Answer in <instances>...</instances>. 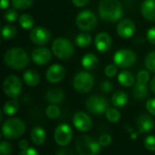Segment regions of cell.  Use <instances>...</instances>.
<instances>
[{"label":"cell","instance_id":"6da1fadb","mask_svg":"<svg viewBox=\"0 0 155 155\" xmlns=\"http://www.w3.org/2000/svg\"><path fill=\"white\" fill-rule=\"evenodd\" d=\"M98 14L102 20L107 23H115L122 20L124 9L119 0H100Z\"/></svg>","mask_w":155,"mask_h":155},{"label":"cell","instance_id":"7c38bea8","mask_svg":"<svg viewBox=\"0 0 155 155\" xmlns=\"http://www.w3.org/2000/svg\"><path fill=\"white\" fill-rule=\"evenodd\" d=\"M50 32L43 26H35L30 31V40L32 43L38 46H44L50 41Z\"/></svg>","mask_w":155,"mask_h":155},{"label":"cell","instance_id":"ab89813d","mask_svg":"<svg viewBox=\"0 0 155 155\" xmlns=\"http://www.w3.org/2000/svg\"><path fill=\"white\" fill-rule=\"evenodd\" d=\"M98 142H99V143L101 144V146L106 147V146H108V145L111 144V143H112V137H111L110 134H102V135L99 137Z\"/></svg>","mask_w":155,"mask_h":155},{"label":"cell","instance_id":"7402d4cb","mask_svg":"<svg viewBox=\"0 0 155 155\" xmlns=\"http://www.w3.org/2000/svg\"><path fill=\"white\" fill-rule=\"evenodd\" d=\"M23 80L26 85L30 87H35L40 83V75L36 71L29 69L23 74Z\"/></svg>","mask_w":155,"mask_h":155},{"label":"cell","instance_id":"e0dca14e","mask_svg":"<svg viewBox=\"0 0 155 155\" xmlns=\"http://www.w3.org/2000/svg\"><path fill=\"white\" fill-rule=\"evenodd\" d=\"M113 40L109 34L105 32H100L96 35L94 38V46L97 51L101 53L108 52L112 47Z\"/></svg>","mask_w":155,"mask_h":155},{"label":"cell","instance_id":"44dd1931","mask_svg":"<svg viewBox=\"0 0 155 155\" xmlns=\"http://www.w3.org/2000/svg\"><path fill=\"white\" fill-rule=\"evenodd\" d=\"M98 64H99V60L97 56L92 53L85 54L81 60V64L86 71H91L95 69Z\"/></svg>","mask_w":155,"mask_h":155},{"label":"cell","instance_id":"d4e9b609","mask_svg":"<svg viewBox=\"0 0 155 155\" xmlns=\"http://www.w3.org/2000/svg\"><path fill=\"white\" fill-rule=\"evenodd\" d=\"M128 103V95L124 91H116L112 96V104L116 108H122Z\"/></svg>","mask_w":155,"mask_h":155},{"label":"cell","instance_id":"3957f363","mask_svg":"<svg viewBox=\"0 0 155 155\" xmlns=\"http://www.w3.org/2000/svg\"><path fill=\"white\" fill-rule=\"evenodd\" d=\"M25 132V124L20 118L7 119L2 125V134L7 140H14L21 137Z\"/></svg>","mask_w":155,"mask_h":155},{"label":"cell","instance_id":"cb8c5ba5","mask_svg":"<svg viewBox=\"0 0 155 155\" xmlns=\"http://www.w3.org/2000/svg\"><path fill=\"white\" fill-rule=\"evenodd\" d=\"M45 137H46L45 131L42 127L36 126L32 129L31 134H30V138L34 144L42 145L45 141Z\"/></svg>","mask_w":155,"mask_h":155},{"label":"cell","instance_id":"83f0119b","mask_svg":"<svg viewBox=\"0 0 155 155\" xmlns=\"http://www.w3.org/2000/svg\"><path fill=\"white\" fill-rule=\"evenodd\" d=\"M18 23L19 25L25 29V30H30L34 28V25H35V19L34 17L29 15V14H22L19 17H18Z\"/></svg>","mask_w":155,"mask_h":155},{"label":"cell","instance_id":"9c48e42d","mask_svg":"<svg viewBox=\"0 0 155 155\" xmlns=\"http://www.w3.org/2000/svg\"><path fill=\"white\" fill-rule=\"evenodd\" d=\"M85 108L92 114L100 115L108 110V101L102 95H91L85 101Z\"/></svg>","mask_w":155,"mask_h":155},{"label":"cell","instance_id":"d590c367","mask_svg":"<svg viewBox=\"0 0 155 155\" xmlns=\"http://www.w3.org/2000/svg\"><path fill=\"white\" fill-rule=\"evenodd\" d=\"M17 17H18V14H17L16 9H15V8L6 9L5 13L4 14V19L7 23H13V22H15L17 19Z\"/></svg>","mask_w":155,"mask_h":155},{"label":"cell","instance_id":"9a60e30c","mask_svg":"<svg viewBox=\"0 0 155 155\" xmlns=\"http://www.w3.org/2000/svg\"><path fill=\"white\" fill-rule=\"evenodd\" d=\"M65 76V69L60 64H54L48 67L45 73V78L50 84L60 83Z\"/></svg>","mask_w":155,"mask_h":155},{"label":"cell","instance_id":"f6af8a7d","mask_svg":"<svg viewBox=\"0 0 155 155\" xmlns=\"http://www.w3.org/2000/svg\"><path fill=\"white\" fill-rule=\"evenodd\" d=\"M90 2V0H72L73 5L77 8H82L87 5V4Z\"/></svg>","mask_w":155,"mask_h":155},{"label":"cell","instance_id":"52a82bcc","mask_svg":"<svg viewBox=\"0 0 155 155\" xmlns=\"http://www.w3.org/2000/svg\"><path fill=\"white\" fill-rule=\"evenodd\" d=\"M136 54L128 48L119 49L114 54V64L118 68H129L136 63Z\"/></svg>","mask_w":155,"mask_h":155},{"label":"cell","instance_id":"f35d334b","mask_svg":"<svg viewBox=\"0 0 155 155\" xmlns=\"http://www.w3.org/2000/svg\"><path fill=\"white\" fill-rule=\"evenodd\" d=\"M144 147L151 152H155V136L149 135L144 140Z\"/></svg>","mask_w":155,"mask_h":155},{"label":"cell","instance_id":"4fadbf2b","mask_svg":"<svg viewBox=\"0 0 155 155\" xmlns=\"http://www.w3.org/2000/svg\"><path fill=\"white\" fill-rule=\"evenodd\" d=\"M52 54L53 53L48 48L40 46L33 50L31 54V59L36 65L43 66L49 64V62L52 60Z\"/></svg>","mask_w":155,"mask_h":155},{"label":"cell","instance_id":"f1b7e54d","mask_svg":"<svg viewBox=\"0 0 155 155\" xmlns=\"http://www.w3.org/2000/svg\"><path fill=\"white\" fill-rule=\"evenodd\" d=\"M19 109V104L15 99H12L7 101L4 107H3V112L5 115L7 116H12L14 114H15L17 113Z\"/></svg>","mask_w":155,"mask_h":155},{"label":"cell","instance_id":"4dcf8cb0","mask_svg":"<svg viewBox=\"0 0 155 155\" xmlns=\"http://www.w3.org/2000/svg\"><path fill=\"white\" fill-rule=\"evenodd\" d=\"M144 65L150 73L155 74V50L150 52L145 56Z\"/></svg>","mask_w":155,"mask_h":155},{"label":"cell","instance_id":"b9f144b4","mask_svg":"<svg viewBox=\"0 0 155 155\" xmlns=\"http://www.w3.org/2000/svg\"><path fill=\"white\" fill-rule=\"evenodd\" d=\"M101 90L104 93H111L113 90V84L109 80H104L101 84Z\"/></svg>","mask_w":155,"mask_h":155},{"label":"cell","instance_id":"8d00e7d4","mask_svg":"<svg viewBox=\"0 0 155 155\" xmlns=\"http://www.w3.org/2000/svg\"><path fill=\"white\" fill-rule=\"evenodd\" d=\"M118 74V67L114 64H107L104 68V74L108 78H114Z\"/></svg>","mask_w":155,"mask_h":155},{"label":"cell","instance_id":"d6986e66","mask_svg":"<svg viewBox=\"0 0 155 155\" xmlns=\"http://www.w3.org/2000/svg\"><path fill=\"white\" fill-rule=\"evenodd\" d=\"M141 14L148 21H155V0H144L141 5Z\"/></svg>","mask_w":155,"mask_h":155},{"label":"cell","instance_id":"7a4b0ae2","mask_svg":"<svg viewBox=\"0 0 155 155\" xmlns=\"http://www.w3.org/2000/svg\"><path fill=\"white\" fill-rule=\"evenodd\" d=\"M4 63L12 70H22L28 65L29 56L23 48L12 47L5 53Z\"/></svg>","mask_w":155,"mask_h":155},{"label":"cell","instance_id":"484cf974","mask_svg":"<svg viewBox=\"0 0 155 155\" xmlns=\"http://www.w3.org/2000/svg\"><path fill=\"white\" fill-rule=\"evenodd\" d=\"M149 94L147 84L136 83L133 88V96L136 100H143Z\"/></svg>","mask_w":155,"mask_h":155},{"label":"cell","instance_id":"7dc6e473","mask_svg":"<svg viewBox=\"0 0 155 155\" xmlns=\"http://www.w3.org/2000/svg\"><path fill=\"white\" fill-rule=\"evenodd\" d=\"M18 146H19V148L21 150H25V149L29 147L28 146V143H27L26 140H20L19 143H18Z\"/></svg>","mask_w":155,"mask_h":155},{"label":"cell","instance_id":"5b68a950","mask_svg":"<svg viewBox=\"0 0 155 155\" xmlns=\"http://www.w3.org/2000/svg\"><path fill=\"white\" fill-rule=\"evenodd\" d=\"M75 148L80 155H96L101 150V144L88 135H81L76 139Z\"/></svg>","mask_w":155,"mask_h":155},{"label":"cell","instance_id":"bcb514c9","mask_svg":"<svg viewBox=\"0 0 155 155\" xmlns=\"http://www.w3.org/2000/svg\"><path fill=\"white\" fill-rule=\"evenodd\" d=\"M55 155H74V153L70 149H60L56 152Z\"/></svg>","mask_w":155,"mask_h":155},{"label":"cell","instance_id":"ba28073f","mask_svg":"<svg viewBox=\"0 0 155 155\" xmlns=\"http://www.w3.org/2000/svg\"><path fill=\"white\" fill-rule=\"evenodd\" d=\"M75 24L80 30L84 32H89L96 27L97 17L92 11L84 10L77 15Z\"/></svg>","mask_w":155,"mask_h":155},{"label":"cell","instance_id":"ee69618b","mask_svg":"<svg viewBox=\"0 0 155 155\" xmlns=\"http://www.w3.org/2000/svg\"><path fill=\"white\" fill-rule=\"evenodd\" d=\"M18 155H39L38 152L33 148V147H28L25 150H21Z\"/></svg>","mask_w":155,"mask_h":155},{"label":"cell","instance_id":"603a6c76","mask_svg":"<svg viewBox=\"0 0 155 155\" xmlns=\"http://www.w3.org/2000/svg\"><path fill=\"white\" fill-rule=\"evenodd\" d=\"M117 79H118L119 84L126 88L134 86L135 84V80H136L134 75L130 71H126V70L122 71L118 74Z\"/></svg>","mask_w":155,"mask_h":155},{"label":"cell","instance_id":"74e56055","mask_svg":"<svg viewBox=\"0 0 155 155\" xmlns=\"http://www.w3.org/2000/svg\"><path fill=\"white\" fill-rule=\"evenodd\" d=\"M13 153V146L10 143L6 141H2L0 144V153L1 155H11Z\"/></svg>","mask_w":155,"mask_h":155},{"label":"cell","instance_id":"60d3db41","mask_svg":"<svg viewBox=\"0 0 155 155\" xmlns=\"http://www.w3.org/2000/svg\"><path fill=\"white\" fill-rule=\"evenodd\" d=\"M146 38L147 41L155 45V26H153L151 28H149L146 32Z\"/></svg>","mask_w":155,"mask_h":155},{"label":"cell","instance_id":"2e32d148","mask_svg":"<svg viewBox=\"0 0 155 155\" xmlns=\"http://www.w3.org/2000/svg\"><path fill=\"white\" fill-rule=\"evenodd\" d=\"M136 27L134 23L130 19H122L118 22L116 26V32L121 38H131L135 33Z\"/></svg>","mask_w":155,"mask_h":155},{"label":"cell","instance_id":"836d02e7","mask_svg":"<svg viewBox=\"0 0 155 155\" xmlns=\"http://www.w3.org/2000/svg\"><path fill=\"white\" fill-rule=\"evenodd\" d=\"M45 114L50 119H57L60 116V109L56 104H50L45 110Z\"/></svg>","mask_w":155,"mask_h":155},{"label":"cell","instance_id":"4316f807","mask_svg":"<svg viewBox=\"0 0 155 155\" xmlns=\"http://www.w3.org/2000/svg\"><path fill=\"white\" fill-rule=\"evenodd\" d=\"M92 35L90 34H88L87 32H83L78 34L75 38H74V43L78 47L81 48H84L87 47L91 45L92 43Z\"/></svg>","mask_w":155,"mask_h":155},{"label":"cell","instance_id":"681fc988","mask_svg":"<svg viewBox=\"0 0 155 155\" xmlns=\"http://www.w3.org/2000/svg\"><path fill=\"white\" fill-rule=\"evenodd\" d=\"M150 88H151L152 92L155 94V76L153 77V79L150 82Z\"/></svg>","mask_w":155,"mask_h":155},{"label":"cell","instance_id":"c3c4849f","mask_svg":"<svg viewBox=\"0 0 155 155\" xmlns=\"http://www.w3.org/2000/svg\"><path fill=\"white\" fill-rule=\"evenodd\" d=\"M0 5H1V9L5 10L9 6V0H0Z\"/></svg>","mask_w":155,"mask_h":155},{"label":"cell","instance_id":"8fae6325","mask_svg":"<svg viewBox=\"0 0 155 155\" xmlns=\"http://www.w3.org/2000/svg\"><path fill=\"white\" fill-rule=\"evenodd\" d=\"M54 138L55 143L60 146H66L68 145L73 139V130L70 127V125L66 124H59L54 134Z\"/></svg>","mask_w":155,"mask_h":155},{"label":"cell","instance_id":"1f68e13d","mask_svg":"<svg viewBox=\"0 0 155 155\" xmlns=\"http://www.w3.org/2000/svg\"><path fill=\"white\" fill-rule=\"evenodd\" d=\"M11 3L16 10H26L32 6L34 0H11Z\"/></svg>","mask_w":155,"mask_h":155},{"label":"cell","instance_id":"d6a6232c","mask_svg":"<svg viewBox=\"0 0 155 155\" xmlns=\"http://www.w3.org/2000/svg\"><path fill=\"white\" fill-rule=\"evenodd\" d=\"M106 119L110 123H118L121 120V114L116 108H108L105 113Z\"/></svg>","mask_w":155,"mask_h":155},{"label":"cell","instance_id":"ac0fdd59","mask_svg":"<svg viewBox=\"0 0 155 155\" xmlns=\"http://www.w3.org/2000/svg\"><path fill=\"white\" fill-rule=\"evenodd\" d=\"M137 128L139 130V133H150L153 130L154 123L153 118L148 114H142L138 117L136 121Z\"/></svg>","mask_w":155,"mask_h":155},{"label":"cell","instance_id":"ffe728a7","mask_svg":"<svg viewBox=\"0 0 155 155\" xmlns=\"http://www.w3.org/2000/svg\"><path fill=\"white\" fill-rule=\"evenodd\" d=\"M46 100L52 104H57L61 103L64 98V93L60 88H51L45 94Z\"/></svg>","mask_w":155,"mask_h":155},{"label":"cell","instance_id":"30bf717a","mask_svg":"<svg viewBox=\"0 0 155 155\" xmlns=\"http://www.w3.org/2000/svg\"><path fill=\"white\" fill-rule=\"evenodd\" d=\"M3 91L7 97L16 99L22 91V83L20 78L15 74L7 76L3 83Z\"/></svg>","mask_w":155,"mask_h":155},{"label":"cell","instance_id":"277c9868","mask_svg":"<svg viewBox=\"0 0 155 155\" xmlns=\"http://www.w3.org/2000/svg\"><path fill=\"white\" fill-rule=\"evenodd\" d=\"M51 48L54 55L60 60H68L74 53L73 43L64 37H58L54 39L52 43Z\"/></svg>","mask_w":155,"mask_h":155},{"label":"cell","instance_id":"f546056e","mask_svg":"<svg viewBox=\"0 0 155 155\" xmlns=\"http://www.w3.org/2000/svg\"><path fill=\"white\" fill-rule=\"evenodd\" d=\"M1 35L2 38L5 40H11L15 38L17 35V30L16 28L12 25H5L2 27L1 30Z\"/></svg>","mask_w":155,"mask_h":155},{"label":"cell","instance_id":"8992f818","mask_svg":"<svg viewBox=\"0 0 155 155\" xmlns=\"http://www.w3.org/2000/svg\"><path fill=\"white\" fill-rule=\"evenodd\" d=\"M94 84V76L87 71H80L75 74L73 79V86L80 94L89 93Z\"/></svg>","mask_w":155,"mask_h":155},{"label":"cell","instance_id":"7bdbcfd3","mask_svg":"<svg viewBox=\"0 0 155 155\" xmlns=\"http://www.w3.org/2000/svg\"><path fill=\"white\" fill-rule=\"evenodd\" d=\"M146 109L147 111L155 116V98H153V99H150L147 101L146 103Z\"/></svg>","mask_w":155,"mask_h":155},{"label":"cell","instance_id":"5bb4252c","mask_svg":"<svg viewBox=\"0 0 155 155\" xmlns=\"http://www.w3.org/2000/svg\"><path fill=\"white\" fill-rule=\"evenodd\" d=\"M74 126L80 132H87L92 128L93 122L91 117L84 112H76L73 117Z\"/></svg>","mask_w":155,"mask_h":155},{"label":"cell","instance_id":"e575fe53","mask_svg":"<svg viewBox=\"0 0 155 155\" xmlns=\"http://www.w3.org/2000/svg\"><path fill=\"white\" fill-rule=\"evenodd\" d=\"M150 80H151V74H150V72L147 69L146 70H141L136 75L137 83L147 84L150 82Z\"/></svg>","mask_w":155,"mask_h":155}]
</instances>
